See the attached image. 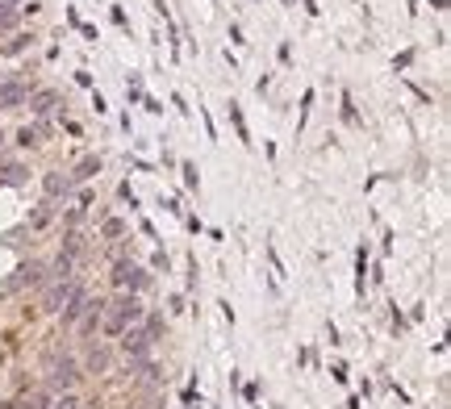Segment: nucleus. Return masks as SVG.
<instances>
[{"label":"nucleus","instance_id":"1","mask_svg":"<svg viewBox=\"0 0 451 409\" xmlns=\"http://www.w3.org/2000/svg\"><path fill=\"white\" fill-rule=\"evenodd\" d=\"M138 318H142V305H138V296L130 292V296H117V301H113L109 314H100V326H105V334H122L126 326H138Z\"/></svg>","mask_w":451,"mask_h":409},{"label":"nucleus","instance_id":"2","mask_svg":"<svg viewBox=\"0 0 451 409\" xmlns=\"http://www.w3.org/2000/svg\"><path fill=\"white\" fill-rule=\"evenodd\" d=\"M76 288H80V284H71V280H55V284L46 288V296H42V309H46V314H59L63 305L71 301V292H76Z\"/></svg>","mask_w":451,"mask_h":409},{"label":"nucleus","instance_id":"3","mask_svg":"<svg viewBox=\"0 0 451 409\" xmlns=\"http://www.w3.org/2000/svg\"><path fill=\"white\" fill-rule=\"evenodd\" d=\"M113 284H117V288H130V292H138V288L146 284V272H142L138 264H130V259H122V264L113 268Z\"/></svg>","mask_w":451,"mask_h":409},{"label":"nucleus","instance_id":"4","mask_svg":"<svg viewBox=\"0 0 451 409\" xmlns=\"http://www.w3.org/2000/svg\"><path fill=\"white\" fill-rule=\"evenodd\" d=\"M76 376H80V372H76V364H71V360H59L55 368H50V376H46V384H50V388H55V393H67V388L76 384Z\"/></svg>","mask_w":451,"mask_h":409},{"label":"nucleus","instance_id":"5","mask_svg":"<svg viewBox=\"0 0 451 409\" xmlns=\"http://www.w3.org/2000/svg\"><path fill=\"white\" fill-rule=\"evenodd\" d=\"M25 100H30V88L21 80H5V84H0V109H17V105H25Z\"/></svg>","mask_w":451,"mask_h":409},{"label":"nucleus","instance_id":"6","mask_svg":"<svg viewBox=\"0 0 451 409\" xmlns=\"http://www.w3.org/2000/svg\"><path fill=\"white\" fill-rule=\"evenodd\" d=\"M42 264H21L17 268V276L9 280V292H17V288H34V284H42Z\"/></svg>","mask_w":451,"mask_h":409},{"label":"nucleus","instance_id":"7","mask_svg":"<svg viewBox=\"0 0 451 409\" xmlns=\"http://www.w3.org/2000/svg\"><path fill=\"white\" fill-rule=\"evenodd\" d=\"M88 309H92V301L84 296V288H76V292H71V301L63 305V309H59V314H63V322H80V318H84Z\"/></svg>","mask_w":451,"mask_h":409},{"label":"nucleus","instance_id":"8","mask_svg":"<svg viewBox=\"0 0 451 409\" xmlns=\"http://www.w3.org/2000/svg\"><path fill=\"white\" fill-rule=\"evenodd\" d=\"M109 364H113V351L109 347H92L88 351V372H109Z\"/></svg>","mask_w":451,"mask_h":409},{"label":"nucleus","instance_id":"9","mask_svg":"<svg viewBox=\"0 0 451 409\" xmlns=\"http://www.w3.org/2000/svg\"><path fill=\"white\" fill-rule=\"evenodd\" d=\"M55 105H59V96H55V92H38V96L30 100V109H34V113H50Z\"/></svg>","mask_w":451,"mask_h":409},{"label":"nucleus","instance_id":"10","mask_svg":"<svg viewBox=\"0 0 451 409\" xmlns=\"http://www.w3.org/2000/svg\"><path fill=\"white\" fill-rule=\"evenodd\" d=\"M67 188H71V180H63V176H55V172L46 176V192H50V196H59V192H67Z\"/></svg>","mask_w":451,"mask_h":409},{"label":"nucleus","instance_id":"11","mask_svg":"<svg viewBox=\"0 0 451 409\" xmlns=\"http://www.w3.org/2000/svg\"><path fill=\"white\" fill-rule=\"evenodd\" d=\"M100 172V159H84L80 167H76V180H88V176H96Z\"/></svg>","mask_w":451,"mask_h":409},{"label":"nucleus","instance_id":"12","mask_svg":"<svg viewBox=\"0 0 451 409\" xmlns=\"http://www.w3.org/2000/svg\"><path fill=\"white\" fill-rule=\"evenodd\" d=\"M21 409H50V397H46V393H34V397L21 401Z\"/></svg>","mask_w":451,"mask_h":409},{"label":"nucleus","instance_id":"13","mask_svg":"<svg viewBox=\"0 0 451 409\" xmlns=\"http://www.w3.org/2000/svg\"><path fill=\"white\" fill-rule=\"evenodd\" d=\"M50 409H80V397H71V393H63L55 405H50Z\"/></svg>","mask_w":451,"mask_h":409},{"label":"nucleus","instance_id":"14","mask_svg":"<svg viewBox=\"0 0 451 409\" xmlns=\"http://www.w3.org/2000/svg\"><path fill=\"white\" fill-rule=\"evenodd\" d=\"M117 234H122V222H117V218H109V222H105V238H117Z\"/></svg>","mask_w":451,"mask_h":409},{"label":"nucleus","instance_id":"15","mask_svg":"<svg viewBox=\"0 0 451 409\" xmlns=\"http://www.w3.org/2000/svg\"><path fill=\"white\" fill-rule=\"evenodd\" d=\"M0 17H5V0H0Z\"/></svg>","mask_w":451,"mask_h":409},{"label":"nucleus","instance_id":"16","mask_svg":"<svg viewBox=\"0 0 451 409\" xmlns=\"http://www.w3.org/2000/svg\"><path fill=\"white\" fill-rule=\"evenodd\" d=\"M0 142H5V134H0Z\"/></svg>","mask_w":451,"mask_h":409}]
</instances>
